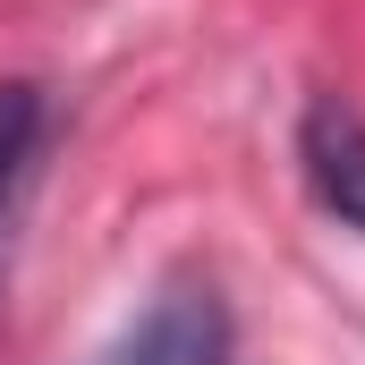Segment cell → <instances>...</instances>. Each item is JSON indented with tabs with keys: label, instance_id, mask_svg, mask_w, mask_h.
Wrapping results in <instances>:
<instances>
[{
	"label": "cell",
	"instance_id": "3957f363",
	"mask_svg": "<svg viewBox=\"0 0 365 365\" xmlns=\"http://www.w3.org/2000/svg\"><path fill=\"white\" fill-rule=\"evenodd\" d=\"M34 153H43V93L34 86H0V230H9L26 179H34Z\"/></svg>",
	"mask_w": 365,
	"mask_h": 365
},
{
	"label": "cell",
	"instance_id": "7a4b0ae2",
	"mask_svg": "<svg viewBox=\"0 0 365 365\" xmlns=\"http://www.w3.org/2000/svg\"><path fill=\"white\" fill-rule=\"evenodd\" d=\"M297 170H306L314 204H323L340 230H365V119L340 93H323V102L306 110V128H297Z\"/></svg>",
	"mask_w": 365,
	"mask_h": 365
},
{
	"label": "cell",
	"instance_id": "6da1fadb",
	"mask_svg": "<svg viewBox=\"0 0 365 365\" xmlns=\"http://www.w3.org/2000/svg\"><path fill=\"white\" fill-rule=\"evenodd\" d=\"M86 365H238V323L212 280H162Z\"/></svg>",
	"mask_w": 365,
	"mask_h": 365
}]
</instances>
